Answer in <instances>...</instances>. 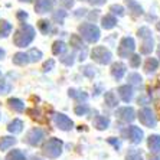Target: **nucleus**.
Returning <instances> with one entry per match:
<instances>
[{
	"mask_svg": "<svg viewBox=\"0 0 160 160\" xmlns=\"http://www.w3.org/2000/svg\"><path fill=\"white\" fill-rule=\"evenodd\" d=\"M38 28H39V30L43 35H48L51 32V22H48V20H39L38 22Z\"/></svg>",
	"mask_w": 160,
	"mask_h": 160,
	"instance_id": "nucleus-30",
	"label": "nucleus"
},
{
	"mask_svg": "<svg viewBox=\"0 0 160 160\" xmlns=\"http://www.w3.org/2000/svg\"><path fill=\"white\" fill-rule=\"evenodd\" d=\"M71 46H74L75 49L84 48V43H82V38H79L78 35H72V36H71Z\"/></svg>",
	"mask_w": 160,
	"mask_h": 160,
	"instance_id": "nucleus-32",
	"label": "nucleus"
},
{
	"mask_svg": "<svg viewBox=\"0 0 160 160\" xmlns=\"http://www.w3.org/2000/svg\"><path fill=\"white\" fill-rule=\"evenodd\" d=\"M45 138V133L42 128H32L29 133L26 134V143L30 146H38L41 144L42 140Z\"/></svg>",
	"mask_w": 160,
	"mask_h": 160,
	"instance_id": "nucleus-9",
	"label": "nucleus"
},
{
	"mask_svg": "<svg viewBox=\"0 0 160 160\" xmlns=\"http://www.w3.org/2000/svg\"><path fill=\"white\" fill-rule=\"evenodd\" d=\"M127 6H128V10H130L134 16L143 15V8L136 2V0H127Z\"/></svg>",
	"mask_w": 160,
	"mask_h": 160,
	"instance_id": "nucleus-18",
	"label": "nucleus"
},
{
	"mask_svg": "<svg viewBox=\"0 0 160 160\" xmlns=\"http://www.w3.org/2000/svg\"><path fill=\"white\" fill-rule=\"evenodd\" d=\"M91 4H104L105 0H88Z\"/></svg>",
	"mask_w": 160,
	"mask_h": 160,
	"instance_id": "nucleus-47",
	"label": "nucleus"
},
{
	"mask_svg": "<svg viewBox=\"0 0 160 160\" xmlns=\"http://www.w3.org/2000/svg\"><path fill=\"white\" fill-rule=\"evenodd\" d=\"M126 160H143L142 153L136 149L128 150V153H127V156H126Z\"/></svg>",
	"mask_w": 160,
	"mask_h": 160,
	"instance_id": "nucleus-31",
	"label": "nucleus"
},
{
	"mask_svg": "<svg viewBox=\"0 0 160 160\" xmlns=\"http://www.w3.org/2000/svg\"><path fill=\"white\" fill-rule=\"evenodd\" d=\"M159 68V61L156 59V58H149V59L146 61L144 63V71L147 72V74H150V72H154Z\"/></svg>",
	"mask_w": 160,
	"mask_h": 160,
	"instance_id": "nucleus-22",
	"label": "nucleus"
},
{
	"mask_svg": "<svg viewBox=\"0 0 160 160\" xmlns=\"http://www.w3.org/2000/svg\"><path fill=\"white\" fill-rule=\"evenodd\" d=\"M79 33L89 43H95L100 39V29L92 23H82L79 26Z\"/></svg>",
	"mask_w": 160,
	"mask_h": 160,
	"instance_id": "nucleus-3",
	"label": "nucleus"
},
{
	"mask_svg": "<svg viewBox=\"0 0 160 160\" xmlns=\"http://www.w3.org/2000/svg\"><path fill=\"white\" fill-rule=\"evenodd\" d=\"M8 102H9V107H10L12 110H15L16 112L25 111V104H23V101H20L19 98H10Z\"/></svg>",
	"mask_w": 160,
	"mask_h": 160,
	"instance_id": "nucleus-19",
	"label": "nucleus"
},
{
	"mask_svg": "<svg viewBox=\"0 0 160 160\" xmlns=\"http://www.w3.org/2000/svg\"><path fill=\"white\" fill-rule=\"evenodd\" d=\"M6 160H26V157L20 150H12L6 156Z\"/></svg>",
	"mask_w": 160,
	"mask_h": 160,
	"instance_id": "nucleus-28",
	"label": "nucleus"
},
{
	"mask_svg": "<svg viewBox=\"0 0 160 160\" xmlns=\"http://www.w3.org/2000/svg\"><path fill=\"white\" fill-rule=\"evenodd\" d=\"M142 77H140V75L138 74H130L128 75V82H130V84H133V85H137V87H140L142 85Z\"/></svg>",
	"mask_w": 160,
	"mask_h": 160,
	"instance_id": "nucleus-33",
	"label": "nucleus"
},
{
	"mask_svg": "<svg viewBox=\"0 0 160 160\" xmlns=\"http://www.w3.org/2000/svg\"><path fill=\"white\" fill-rule=\"evenodd\" d=\"M88 110H89L88 105H85V104H79L74 108V111L77 116H85L87 112H88Z\"/></svg>",
	"mask_w": 160,
	"mask_h": 160,
	"instance_id": "nucleus-34",
	"label": "nucleus"
},
{
	"mask_svg": "<svg viewBox=\"0 0 160 160\" xmlns=\"http://www.w3.org/2000/svg\"><path fill=\"white\" fill-rule=\"evenodd\" d=\"M28 56H29V61L30 62H38V61L42 58V52L39 49H30L29 52H28Z\"/></svg>",
	"mask_w": 160,
	"mask_h": 160,
	"instance_id": "nucleus-29",
	"label": "nucleus"
},
{
	"mask_svg": "<svg viewBox=\"0 0 160 160\" xmlns=\"http://www.w3.org/2000/svg\"><path fill=\"white\" fill-rule=\"evenodd\" d=\"M59 3L62 4V6H65L67 9H69L74 6V0H59Z\"/></svg>",
	"mask_w": 160,
	"mask_h": 160,
	"instance_id": "nucleus-44",
	"label": "nucleus"
},
{
	"mask_svg": "<svg viewBox=\"0 0 160 160\" xmlns=\"http://www.w3.org/2000/svg\"><path fill=\"white\" fill-rule=\"evenodd\" d=\"M156 28H157V30H160V22L157 23V26H156Z\"/></svg>",
	"mask_w": 160,
	"mask_h": 160,
	"instance_id": "nucleus-52",
	"label": "nucleus"
},
{
	"mask_svg": "<svg viewBox=\"0 0 160 160\" xmlns=\"http://www.w3.org/2000/svg\"><path fill=\"white\" fill-rule=\"evenodd\" d=\"M82 72H84V75H87L88 78H94V75H95V71H94L92 67H89V65L82 68Z\"/></svg>",
	"mask_w": 160,
	"mask_h": 160,
	"instance_id": "nucleus-40",
	"label": "nucleus"
},
{
	"mask_svg": "<svg viewBox=\"0 0 160 160\" xmlns=\"http://www.w3.org/2000/svg\"><path fill=\"white\" fill-rule=\"evenodd\" d=\"M3 56H4V51H3V49H0V59H2Z\"/></svg>",
	"mask_w": 160,
	"mask_h": 160,
	"instance_id": "nucleus-50",
	"label": "nucleus"
},
{
	"mask_svg": "<svg viewBox=\"0 0 160 160\" xmlns=\"http://www.w3.org/2000/svg\"><path fill=\"white\" fill-rule=\"evenodd\" d=\"M12 32V25L8 20H0V38L9 36Z\"/></svg>",
	"mask_w": 160,
	"mask_h": 160,
	"instance_id": "nucleus-26",
	"label": "nucleus"
},
{
	"mask_svg": "<svg viewBox=\"0 0 160 160\" xmlns=\"http://www.w3.org/2000/svg\"><path fill=\"white\" fill-rule=\"evenodd\" d=\"M138 120H140V123L146 127H154L156 126V116H154V112L150 110V108H142L140 111H138Z\"/></svg>",
	"mask_w": 160,
	"mask_h": 160,
	"instance_id": "nucleus-6",
	"label": "nucleus"
},
{
	"mask_svg": "<svg viewBox=\"0 0 160 160\" xmlns=\"http://www.w3.org/2000/svg\"><path fill=\"white\" fill-rule=\"evenodd\" d=\"M138 36L143 38V39H147V38H152V30L149 28H140L138 29Z\"/></svg>",
	"mask_w": 160,
	"mask_h": 160,
	"instance_id": "nucleus-36",
	"label": "nucleus"
},
{
	"mask_svg": "<svg viewBox=\"0 0 160 160\" xmlns=\"http://www.w3.org/2000/svg\"><path fill=\"white\" fill-rule=\"evenodd\" d=\"M105 104H107V107L112 108V107H117V104H118V100H117V95L112 91H108V92H105Z\"/></svg>",
	"mask_w": 160,
	"mask_h": 160,
	"instance_id": "nucleus-20",
	"label": "nucleus"
},
{
	"mask_svg": "<svg viewBox=\"0 0 160 160\" xmlns=\"http://www.w3.org/2000/svg\"><path fill=\"white\" fill-rule=\"evenodd\" d=\"M18 19H20V20H26L28 19V13L23 10H19L18 12Z\"/></svg>",
	"mask_w": 160,
	"mask_h": 160,
	"instance_id": "nucleus-45",
	"label": "nucleus"
},
{
	"mask_svg": "<svg viewBox=\"0 0 160 160\" xmlns=\"http://www.w3.org/2000/svg\"><path fill=\"white\" fill-rule=\"evenodd\" d=\"M13 144H16V138L10 137V136H4L0 138V150H8Z\"/></svg>",
	"mask_w": 160,
	"mask_h": 160,
	"instance_id": "nucleus-23",
	"label": "nucleus"
},
{
	"mask_svg": "<svg viewBox=\"0 0 160 160\" xmlns=\"http://www.w3.org/2000/svg\"><path fill=\"white\" fill-rule=\"evenodd\" d=\"M53 0H36L35 3V10L36 13H48L52 10Z\"/></svg>",
	"mask_w": 160,
	"mask_h": 160,
	"instance_id": "nucleus-11",
	"label": "nucleus"
},
{
	"mask_svg": "<svg viewBox=\"0 0 160 160\" xmlns=\"http://www.w3.org/2000/svg\"><path fill=\"white\" fill-rule=\"evenodd\" d=\"M116 116L124 123H131L136 118V112H134V108L131 107H121L116 111Z\"/></svg>",
	"mask_w": 160,
	"mask_h": 160,
	"instance_id": "nucleus-10",
	"label": "nucleus"
},
{
	"mask_svg": "<svg viewBox=\"0 0 160 160\" xmlns=\"http://www.w3.org/2000/svg\"><path fill=\"white\" fill-rule=\"evenodd\" d=\"M28 114H30V117L35 120H38V121H45L43 118H41L39 117V111L38 110H35V108H32V110H28Z\"/></svg>",
	"mask_w": 160,
	"mask_h": 160,
	"instance_id": "nucleus-41",
	"label": "nucleus"
},
{
	"mask_svg": "<svg viewBox=\"0 0 160 160\" xmlns=\"http://www.w3.org/2000/svg\"><path fill=\"white\" fill-rule=\"evenodd\" d=\"M20 2H30V0H20Z\"/></svg>",
	"mask_w": 160,
	"mask_h": 160,
	"instance_id": "nucleus-54",
	"label": "nucleus"
},
{
	"mask_svg": "<svg viewBox=\"0 0 160 160\" xmlns=\"http://www.w3.org/2000/svg\"><path fill=\"white\" fill-rule=\"evenodd\" d=\"M108 143H111L116 149H120V142H118V140H114V138L111 137V138H108Z\"/></svg>",
	"mask_w": 160,
	"mask_h": 160,
	"instance_id": "nucleus-46",
	"label": "nucleus"
},
{
	"mask_svg": "<svg viewBox=\"0 0 160 160\" xmlns=\"http://www.w3.org/2000/svg\"><path fill=\"white\" fill-rule=\"evenodd\" d=\"M91 58H92L95 62L101 63V65H107V63L111 62L112 55L105 46H95V48L91 51Z\"/></svg>",
	"mask_w": 160,
	"mask_h": 160,
	"instance_id": "nucleus-4",
	"label": "nucleus"
},
{
	"mask_svg": "<svg viewBox=\"0 0 160 160\" xmlns=\"http://www.w3.org/2000/svg\"><path fill=\"white\" fill-rule=\"evenodd\" d=\"M74 58H75V55L71 53V55H67V56H63V58H61V62L68 65V67H71L72 63H74Z\"/></svg>",
	"mask_w": 160,
	"mask_h": 160,
	"instance_id": "nucleus-39",
	"label": "nucleus"
},
{
	"mask_svg": "<svg viewBox=\"0 0 160 160\" xmlns=\"http://www.w3.org/2000/svg\"><path fill=\"white\" fill-rule=\"evenodd\" d=\"M124 136H126L131 143H134V144H138V143H142V140H143V131L140 130V127H136V126L127 127L126 130H124Z\"/></svg>",
	"mask_w": 160,
	"mask_h": 160,
	"instance_id": "nucleus-7",
	"label": "nucleus"
},
{
	"mask_svg": "<svg viewBox=\"0 0 160 160\" xmlns=\"http://www.w3.org/2000/svg\"><path fill=\"white\" fill-rule=\"evenodd\" d=\"M140 62H142V59H140V55L130 56V65L133 68H138V67H140Z\"/></svg>",
	"mask_w": 160,
	"mask_h": 160,
	"instance_id": "nucleus-38",
	"label": "nucleus"
},
{
	"mask_svg": "<svg viewBox=\"0 0 160 160\" xmlns=\"http://www.w3.org/2000/svg\"><path fill=\"white\" fill-rule=\"evenodd\" d=\"M110 10L114 13V15H118V16H123L124 15V8L123 6H120V4H112Z\"/></svg>",
	"mask_w": 160,
	"mask_h": 160,
	"instance_id": "nucleus-37",
	"label": "nucleus"
},
{
	"mask_svg": "<svg viewBox=\"0 0 160 160\" xmlns=\"http://www.w3.org/2000/svg\"><path fill=\"white\" fill-rule=\"evenodd\" d=\"M87 10L85 9H79V10H77V16H81V15H85Z\"/></svg>",
	"mask_w": 160,
	"mask_h": 160,
	"instance_id": "nucleus-48",
	"label": "nucleus"
},
{
	"mask_svg": "<svg viewBox=\"0 0 160 160\" xmlns=\"http://www.w3.org/2000/svg\"><path fill=\"white\" fill-rule=\"evenodd\" d=\"M65 16H67V13H65L63 10H58V12H55V13H53V20H55V22H58L59 25H62V23H63V18H65Z\"/></svg>",
	"mask_w": 160,
	"mask_h": 160,
	"instance_id": "nucleus-35",
	"label": "nucleus"
},
{
	"mask_svg": "<svg viewBox=\"0 0 160 160\" xmlns=\"http://www.w3.org/2000/svg\"><path fill=\"white\" fill-rule=\"evenodd\" d=\"M8 130L10 131V133H13V134L22 133V130H23V123L20 121V120H13V121H12V123L8 126Z\"/></svg>",
	"mask_w": 160,
	"mask_h": 160,
	"instance_id": "nucleus-24",
	"label": "nucleus"
},
{
	"mask_svg": "<svg viewBox=\"0 0 160 160\" xmlns=\"http://www.w3.org/2000/svg\"><path fill=\"white\" fill-rule=\"evenodd\" d=\"M67 51V45H65V42L62 41H56L55 43H53L52 46V52L53 55H62L63 52Z\"/></svg>",
	"mask_w": 160,
	"mask_h": 160,
	"instance_id": "nucleus-27",
	"label": "nucleus"
},
{
	"mask_svg": "<svg viewBox=\"0 0 160 160\" xmlns=\"http://www.w3.org/2000/svg\"><path fill=\"white\" fill-rule=\"evenodd\" d=\"M147 146L153 153H159L160 152V136L159 134H153L147 138Z\"/></svg>",
	"mask_w": 160,
	"mask_h": 160,
	"instance_id": "nucleus-14",
	"label": "nucleus"
},
{
	"mask_svg": "<svg viewBox=\"0 0 160 160\" xmlns=\"http://www.w3.org/2000/svg\"><path fill=\"white\" fill-rule=\"evenodd\" d=\"M110 126V120L107 117H102V116H97L94 118V127L97 128V130H105L108 128Z\"/></svg>",
	"mask_w": 160,
	"mask_h": 160,
	"instance_id": "nucleus-15",
	"label": "nucleus"
},
{
	"mask_svg": "<svg viewBox=\"0 0 160 160\" xmlns=\"http://www.w3.org/2000/svg\"><path fill=\"white\" fill-rule=\"evenodd\" d=\"M53 121H55L56 127L63 131H69L72 127H74V121H72L69 117L65 116V114H61V112H58V114L53 116Z\"/></svg>",
	"mask_w": 160,
	"mask_h": 160,
	"instance_id": "nucleus-8",
	"label": "nucleus"
},
{
	"mask_svg": "<svg viewBox=\"0 0 160 160\" xmlns=\"http://www.w3.org/2000/svg\"><path fill=\"white\" fill-rule=\"evenodd\" d=\"M124 74H126V65H124L123 62L112 63V67H111V75L117 79V81L123 78Z\"/></svg>",
	"mask_w": 160,
	"mask_h": 160,
	"instance_id": "nucleus-12",
	"label": "nucleus"
},
{
	"mask_svg": "<svg viewBox=\"0 0 160 160\" xmlns=\"http://www.w3.org/2000/svg\"><path fill=\"white\" fill-rule=\"evenodd\" d=\"M157 55H159V58H160V45H159V48H157Z\"/></svg>",
	"mask_w": 160,
	"mask_h": 160,
	"instance_id": "nucleus-51",
	"label": "nucleus"
},
{
	"mask_svg": "<svg viewBox=\"0 0 160 160\" xmlns=\"http://www.w3.org/2000/svg\"><path fill=\"white\" fill-rule=\"evenodd\" d=\"M32 160H42V159H39V157H33Z\"/></svg>",
	"mask_w": 160,
	"mask_h": 160,
	"instance_id": "nucleus-53",
	"label": "nucleus"
},
{
	"mask_svg": "<svg viewBox=\"0 0 160 160\" xmlns=\"http://www.w3.org/2000/svg\"><path fill=\"white\" fill-rule=\"evenodd\" d=\"M4 82H6V81H3L2 74H0V92H2V94H4V92H8V91H9V87H4Z\"/></svg>",
	"mask_w": 160,
	"mask_h": 160,
	"instance_id": "nucleus-43",
	"label": "nucleus"
},
{
	"mask_svg": "<svg viewBox=\"0 0 160 160\" xmlns=\"http://www.w3.org/2000/svg\"><path fill=\"white\" fill-rule=\"evenodd\" d=\"M134 49H136V42H134L133 38H123L118 46V56L120 58H130L131 53L134 52Z\"/></svg>",
	"mask_w": 160,
	"mask_h": 160,
	"instance_id": "nucleus-5",
	"label": "nucleus"
},
{
	"mask_svg": "<svg viewBox=\"0 0 160 160\" xmlns=\"http://www.w3.org/2000/svg\"><path fill=\"white\" fill-rule=\"evenodd\" d=\"M118 94L124 102H130L131 98H133V88H131V85H128V84H127V85H121L118 88Z\"/></svg>",
	"mask_w": 160,
	"mask_h": 160,
	"instance_id": "nucleus-13",
	"label": "nucleus"
},
{
	"mask_svg": "<svg viewBox=\"0 0 160 160\" xmlns=\"http://www.w3.org/2000/svg\"><path fill=\"white\" fill-rule=\"evenodd\" d=\"M29 56H28V53L25 52H18L15 53V56H13V63L15 65H19V67H23V65H26V63H29Z\"/></svg>",
	"mask_w": 160,
	"mask_h": 160,
	"instance_id": "nucleus-16",
	"label": "nucleus"
},
{
	"mask_svg": "<svg viewBox=\"0 0 160 160\" xmlns=\"http://www.w3.org/2000/svg\"><path fill=\"white\" fill-rule=\"evenodd\" d=\"M62 147H63V143L61 142L59 138L52 137V138H49L48 142L45 143L43 154L48 157V159H56V157L61 156V153H62Z\"/></svg>",
	"mask_w": 160,
	"mask_h": 160,
	"instance_id": "nucleus-2",
	"label": "nucleus"
},
{
	"mask_svg": "<svg viewBox=\"0 0 160 160\" xmlns=\"http://www.w3.org/2000/svg\"><path fill=\"white\" fill-rule=\"evenodd\" d=\"M55 67V61L53 59H49L48 62H45V65H43V71L45 72H48V71H51L52 68Z\"/></svg>",
	"mask_w": 160,
	"mask_h": 160,
	"instance_id": "nucleus-42",
	"label": "nucleus"
},
{
	"mask_svg": "<svg viewBox=\"0 0 160 160\" xmlns=\"http://www.w3.org/2000/svg\"><path fill=\"white\" fill-rule=\"evenodd\" d=\"M101 22H102V28L104 29H112L117 25V19L112 15H105Z\"/></svg>",
	"mask_w": 160,
	"mask_h": 160,
	"instance_id": "nucleus-21",
	"label": "nucleus"
},
{
	"mask_svg": "<svg viewBox=\"0 0 160 160\" xmlns=\"http://www.w3.org/2000/svg\"><path fill=\"white\" fill-rule=\"evenodd\" d=\"M150 160H160V156H150Z\"/></svg>",
	"mask_w": 160,
	"mask_h": 160,
	"instance_id": "nucleus-49",
	"label": "nucleus"
},
{
	"mask_svg": "<svg viewBox=\"0 0 160 160\" xmlns=\"http://www.w3.org/2000/svg\"><path fill=\"white\" fill-rule=\"evenodd\" d=\"M68 94H69V97L74 98L75 101H85L87 98H88L87 92H84V91H78V89H69Z\"/></svg>",
	"mask_w": 160,
	"mask_h": 160,
	"instance_id": "nucleus-25",
	"label": "nucleus"
},
{
	"mask_svg": "<svg viewBox=\"0 0 160 160\" xmlns=\"http://www.w3.org/2000/svg\"><path fill=\"white\" fill-rule=\"evenodd\" d=\"M153 48H154V41H153V38H147V39H144L142 46H140V52H142L143 55H149V53L153 51Z\"/></svg>",
	"mask_w": 160,
	"mask_h": 160,
	"instance_id": "nucleus-17",
	"label": "nucleus"
},
{
	"mask_svg": "<svg viewBox=\"0 0 160 160\" xmlns=\"http://www.w3.org/2000/svg\"><path fill=\"white\" fill-rule=\"evenodd\" d=\"M33 38H35V29L30 25L23 23L13 35V43L18 48H25V46H29L30 42L33 41Z\"/></svg>",
	"mask_w": 160,
	"mask_h": 160,
	"instance_id": "nucleus-1",
	"label": "nucleus"
}]
</instances>
